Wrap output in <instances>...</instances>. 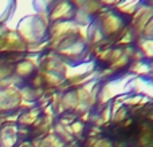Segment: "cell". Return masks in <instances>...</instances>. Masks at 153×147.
<instances>
[{
    "label": "cell",
    "mask_w": 153,
    "mask_h": 147,
    "mask_svg": "<svg viewBox=\"0 0 153 147\" xmlns=\"http://www.w3.org/2000/svg\"><path fill=\"white\" fill-rule=\"evenodd\" d=\"M73 7L75 8V10H81L83 11L85 13H87L89 16H94L95 13H100L101 8H102V5H101L100 1H95V0H86V1H73L71 3Z\"/></svg>",
    "instance_id": "obj_10"
},
{
    "label": "cell",
    "mask_w": 153,
    "mask_h": 147,
    "mask_svg": "<svg viewBox=\"0 0 153 147\" xmlns=\"http://www.w3.org/2000/svg\"><path fill=\"white\" fill-rule=\"evenodd\" d=\"M40 115V110L39 107H32L30 110H26L23 112H20L18 119V123L22 124V126H32L35 123L38 118Z\"/></svg>",
    "instance_id": "obj_12"
},
{
    "label": "cell",
    "mask_w": 153,
    "mask_h": 147,
    "mask_svg": "<svg viewBox=\"0 0 153 147\" xmlns=\"http://www.w3.org/2000/svg\"><path fill=\"white\" fill-rule=\"evenodd\" d=\"M126 118H128V108L126 107H122L121 110H118L113 116H111V121L118 123V122H122L124 119H126Z\"/></svg>",
    "instance_id": "obj_25"
},
{
    "label": "cell",
    "mask_w": 153,
    "mask_h": 147,
    "mask_svg": "<svg viewBox=\"0 0 153 147\" xmlns=\"http://www.w3.org/2000/svg\"><path fill=\"white\" fill-rule=\"evenodd\" d=\"M100 118H101V121L103 122V124L109 123V122L111 121V110H110V103H108V104H106L105 107L102 108V111H101V114H100Z\"/></svg>",
    "instance_id": "obj_24"
},
{
    "label": "cell",
    "mask_w": 153,
    "mask_h": 147,
    "mask_svg": "<svg viewBox=\"0 0 153 147\" xmlns=\"http://www.w3.org/2000/svg\"><path fill=\"white\" fill-rule=\"evenodd\" d=\"M19 88L20 87L0 88V114L7 115L8 112L19 108V103L22 100Z\"/></svg>",
    "instance_id": "obj_4"
},
{
    "label": "cell",
    "mask_w": 153,
    "mask_h": 147,
    "mask_svg": "<svg viewBox=\"0 0 153 147\" xmlns=\"http://www.w3.org/2000/svg\"><path fill=\"white\" fill-rule=\"evenodd\" d=\"M76 103H78V99H76L75 91L71 90V91H67L62 94L61 98V106L65 110V112H69V111H74V108L76 107Z\"/></svg>",
    "instance_id": "obj_14"
},
{
    "label": "cell",
    "mask_w": 153,
    "mask_h": 147,
    "mask_svg": "<svg viewBox=\"0 0 153 147\" xmlns=\"http://www.w3.org/2000/svg\"><path fill=\"white\" fill-rule=\"evenodd\" d=\"M35 71V67L32 66L31 63H28L27 60H20L15 64L13 67V74H15L18 78L23 79V78H28L30 75H32Z\"/></svg>",
    "instance_id": "obj_13"
},
{
    "label": "cell",
    "mask_w": 153,
    "mask_h": 147,
    "mask_svg": "<svg viewBox=\"0 0 153 147\" xmlns=\"http://www.w3.org/2000/svg\"><path fill=\"white\" fill-rule=\"evenodd\" d=\"M118 147H125L124 145H118Z\"/></svg>",
    "instance_id": "obj_31"
},
{
    "label": "cell",
    "mask_w": 153,
    "mask_h": 147,
    "mask_svg": "<svg viewBox=\"0 0 153 147\" xmlns=\"http://www.w3.org/2000/svg\"><path fill=\"white\" fill-rule=\"evenodd\" d=\"M140 37H143V39H148V40H153V19L151 21H148V24L144 27Z\"/></svg>",
    "instance_id": "obj_23"
},
{
    "label": "cell",
    "mask_w": 153,
    "mask_h": 147,
    "mask_svg": "<svg viewBox=\"0 0 153 147\" xmlns=\"http://www.w3.org/2000/svg\"><path fill=\"white\" fill-rule=\"evenodd\" d=\"M129 62H130V59L128 58L126 55H124V54H122L121 58L117 59L114 63L110 64V68L113 70V71H116V70H120V68H124V67H126L128 64H129Z\"/></svg>",
    "instance_id": "obj_22"
},
{
    "label": "cell",
    "mask_w": 153,
    "mask_h": 147,
    "mask_svg": "<svg viewBox=\"0 0 153 147\" xmlns=\"http://www.w3.org/2000/svg\"><path fill=\"white\" fill-rule=\"evenodd\" d=\"M121 55H122V48H114V50H111V52H110V56H109V60H108V63H114V62L117 60V59H120L121 58Z\"/></svg>",
    "instance_id": "obj_27"
},
{
    "label": "cell",
    "mask_w": 153,
    "mask_h": 147,
    "mask_svg": "<svg viewBox=\"0 0 153 147\" xmlns=\"http://www.w3.org/2000/svg\"><path fill=\"white\" fill-rule=\"evenodd\" d=\"M13 67L15 64H11L5 58H0V80L13 75Z\"/></svg>",
    "instance_id": "obj_20"
},
{
    "label": "cell",
    "mask_w": 153,
    "mask_h": 147,
    "mask_svg": "<svg viewBox=\"0 0 153 147\" xmlns=\"http://www.w3.org/2000/svg\"><path fill=\"white\" fill-rule=\"evenodd\" d=\"M32 84H34V87L32 88H42L45 84H43V80H42V78H40V75L38 74L34 78V80H32Z\"/></svg>",
    "instance_id": "obj_30"
},
{
    "label": "cell",
    "mask_w": 153,
    "mask_h": 147,
    "mask_svg": "<svg viewBox=\"0 0 153 147\" xmlns=\"http://www.w3.org/2000/svg\"><path fill=\"white\" fill-rule=\"evenodd\" d=\"M140 4H141V1H138V0H125V1H118L114 8H116V11L120 13L133 15Z\"/></svg>",
    "instance_id": "obj_15"
},
{
    "label": "cell",
    "mask_w": 153,
    "mask_h": 147,
    "mask_svg": "<svg viewBox=\"0 0 153 147\" xmlns=\"http://www.w3.org/2000/svg\"><path fill=\"white\" fill-rule=\"evenodd\" d=\"M73 21H74L76 26H86V27H89L90 24L93 23V18H91V16H89L87 13H85L83 11L75 10L74 11V16H73Z\"/></svg>",
    "instance_id": "obj_18"
},
{
    "label": "cell",
    "mask_w": 153,
    "mask_h": 147,
    "mask_svg": "<svg viewBox=\"0 0 153 147\" xmlns=\"http://www.w3.org/2000/svg\"><path fill=\"white\" fill-rule=\"evenodd\" d=\"M133 78H136V76L132 75V74H125L121 78L111 79V80L105 82V84H103L100 88V91H98L97 103L100 106H106L108 103H110L111 99L120 96V95H124L128 83H129Z\"/></svg>",
    "instance_id": "obj_3"
},
{
    "label": "cell",
    "mask_w": 153,
    "mask_h": 147,
    "mask_svg": "<svg viewBox=\"0 0 153 147\" xmlns=\"http://www.w3.org/2000/svg\"><path fill=\"white\" fill-rule=\"evenodd\" d=\"M12 0H0V24H4L11 15Z\"/></svg>",
    "instance_id": "obj_19"
},
{
    "label": "cell",
    "mask_w": 153,
    "mask_h": 147,
    "mask_svg": "<svg viewBox=\"0 0 153 147\" xmlns=\"http://www.w3.org/2000/svg\"><path fill=\"white\" fill-rule=\"evenodd\" d=\"M129 72L137 78H145L152 74V64L146 60L133 62L132 66L129 67Z\"/></svg>",
    "instance_id": "obj_11"
},
{
    "label": "cell",
    "mask_w": 153,
    "mask_h": 147,
    "mask_svg": "<svg viewBox=\"0 0 153 147\" xmlns=\"http://www.w3.org/2000/svg\"><path fill=\"white\" fill-rule=\"evenodd\" d=\"M110 52H111V48H109V47L98 48V50H97V58L100 59V60L108 62L109 60V56H110Z\"/></svg>",
    "instance_id": "obj_26"
},
{
    "label": "cell",
    "mask_w": 153,
    "mask_h": 147,
    "mask_svg": "<svg viewBox=\"0 0 153 147\" xmlns=\"http://www.w3.org/2000/svg\"><path fill=\"white\" fill-rule=\"evenodd\" d=\"M137 46H138V48H140V52L143 54L144 59H151L153 56V40L138 37Z\"/></svg>",
    "instance_id": "obj_17"
},
{
    "label": "cell",
    "mask_w": 153,
    "mask_h": 147,
    "mask_svg": "<svg viewBox=\"0 0 153 147\" xmlns=\"http://www.w3.org/2000/svg\"><path fill=\"white\" fill-rule=\"evenodd\" d=\"M78 26L73 20H65V21H55L51 23L47 29V34L50 35L48 39H61V37L69 36V35H76Z\"/></svg>",
    "instance_id": "obj_8"
},
{
    "label": "cell",
    "mask_w": 153,
    "mask_h": 147,
    "mask_svg": "<svg viewBox=\"0 0 153 147\" xmlns=\"http://www.w3.org/2000/svg\"><path fill=\"white\" fill-rule=\"evenodd\" d=\"M95 68V62L90 60V62H83V63H78V64H66L65 67V72H63V78L67 83L70 82L78 80V79L83 78V76L89 75L90 72H93Z\"/></svg>",
    "instance_id": "obj_6"
},
{
    "label": "cell",
    "mask_w": 153,
    "mask_h": 147,
    "mask_svg": "<svg viewBox=\"0 0 153 147\" xmlns=\"http://www.w3.org/2000/svg\"><path fill=\"white\" fill-rule=\"evenodd\" d=\"M91 147H113V145H111V142L109 139H106V138H98L97 142Z\"/></svg>",
    "instance_id": "obj_28"
},
{
    "label": "cell",
    "mask_w": 153,
    "mask_h": 147,
    "mask_svg": "<svg viewBox=\"0 0 153 147\" xmlns=\"http://www.w3.org/2000/svg\"><path fill=\"white\" fill-rule=\"evenodd\" d=\"M148 143H151V130H148L145 134H143L140 137V145L145 146V145H148Z\"/></svg>",
    "instance_id": "obj_29"
},
{
    "label": "cell",
    "mask_w": 153,
    "mask_h": 147,
    "mask_svg": "<svg viewBox=\"0 0 153 147\" xmlns=\"http://www.w3.org/2000/svg\"><path fill=\"white\" fill-rule=\"evenodd\" d=\"M69 131L73 135V138H79L85 131V124L81 121H74L69 126Z\"/></svg>",
    "instance_id": "obj_21"
},
{
    "label": "cell",
    "mask_w": 153,
    "mask_h": 147,
    "mask_svg": "<svg viewBox=\"0 0 153 147\" xmlns=\"http://www.w3.org/2000/svg\"><path fill=\"white\" fill-rule=\"evenodd\" d=\"M152 19H153V8L151 5L141 3L138 5V8L136 10V12L133 13V20H132V26H130V31L133 32L134 36H137V39L141 36L144 27Z\"/></svg>",
    "instance_id": "obj_5"
},
{
    "label": "cell",
    "mask_w": 153,
    "mask_h": 147,
    "mask_svg": "<svg viewBox=\"0 0 153 147\" xmlns=\"http://www.w3.org/2000/svg\"><path fill=\"white\" fill-rule=\"evenodd\" d=\"M75 8L70 1H58L53 3L48 10V19L50 23L55 21H65V20H73Z\"/></svg>",
    "instance_id": "obj_7"
},
{
    "label": "cell",
    "mask_w": 153,
    "mask_h": 147,
    "mask_svg": "<svg viewBox=\"0 0 153 147\" xmlns=\"http://www.w3.org/2000/svg\"><path fill=\"white\" fill-rule=\"evenodd\" d=\"M101 34L105 37L113 36V35H118L121 29L124 28V19L113 10V8H105L102 7L98 13V18L93 20Z\"/></svg>",
    "instance_id": "obj_2"
},
{
    "label": "cell",
    "mask_w": 153,
    "mask_h": 147,
    "mask_svg": "<svg viewBox=\"0 0 153 147\" xmlns=\"http://www.w3.org/2000/svg\"><path fill=\"white\" fill-rule=\"evenodd\" d=\"M47 29L48 26H46L45 21L38 15H31L22 19L16 27V34L19 35L23 43L27 46L38 44L47 39Z\"/></svg>",
    "instance_id": "obj_1"
},
{
    "label": "cell",
    "mask_w": 153,
    "mask_h": 147,
    "mask_svg": "<svg viewBox=\"0 0 153 147\" xmlns=\"http://www.w3.org/2000/svg\"><path fill=\"white\" fill-rule=\"evenodd\" d=\"M19 126L16 123H4L0 127V147H15L19 140Z\"/></svg>",
    "instance_id": "obj_9"
},
{
    "label": "cell",
    "mask_w": 153,
    "mask_h": 147,
    "mask_svg": "<svg viewBox=\"0 0 153 147\" xmlns=\"http://www.w3.org/2000/svg\"><path fill=\"white\" fill-rule=\"evenodd\" d=\"M53 132L58 138H61V139L63 140L66 145H70V143L74 142V138H73V135L70 134L69 127H65V126H62V124L56 123L55 127H53Z\"/></svg>",
    "instance_id": "obj_16"
}]
</instances>
